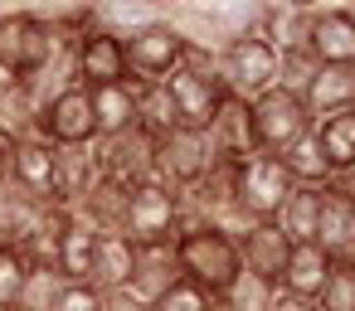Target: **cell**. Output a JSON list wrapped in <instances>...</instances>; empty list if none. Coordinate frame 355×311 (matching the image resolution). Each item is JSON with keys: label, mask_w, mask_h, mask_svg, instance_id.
Masks as SVG:
<instances>
[{"label": "cell", "mask_w": 355, "mask_h": 311, "mask_svg": "<svg viewBox=\"0 0 355 311\" xmlns=\"http://www.w3.org/2000/svg\"><path fill=\"white\" fill-rule=\"evenodd\" d=\"M209 301H214V296H209L205 287H195L190 277H175L171 292H166L151 311H209Z\"/></svg>", "instance_id": "cell-36"}, {"label": "cell", "mask_w": 355, "mask_h": 311, "mask_svg": "<svg viewBox=\"0 0 355 311\" xmlns=\"http://www.w3.org/2000/svg\"><path fill=\"white\" fill-rule=\"evenodd\" d=\"M302 103H306L311 122L355 107V64H316L311 83L302 88Z\"/></svg>", "instance_id": "cell-18"}, {"label": "cell", "mask_w": 355, "mask_h": 311, "mask_svg": "<svg viewBox=\"0 0 355 311\" xmlns=\"http://www.w3.org/2000/svg\"><path fill=\"white\" fill-rule=\"evenodd\" d=\"M59 292H64V277H59L54 267H30V277H25V292H20L15 311H54Z\"/></svg>", "instance_id": "cell-31"}, {"label": "cell", "mask_w": 355, "mask_h": 311, "mask_svg": "<svg viewBox=\"0 0 355 311\" xmlns=\"http://www.w3.org/2000/svg\"><path fill=\"white\" fill-rule=\"evenodd\" d=\"M316 209H321V190H306L297 185L287 195V204L277 209V229L287 233V243H316Z\"/></svg>", "instance_id": "cell-29"}, {"label": "cell", "mask_w": 355, "mask_h": 311, "mask_svg": "<svg viewBox=\"0 0 355 311\" xmlns=\"http://www.w3.org/2000/svg\"><path fill=\"white\" fill-rule=\"evenodd\" d=\"M40 136L49 146H93L98 141V122H93V98L88 88H64L59 98H49L40 107Z\"/></svg>", "instance_id": "cell-10"}, {"label": "cell", "mask_w": 355, "mask_h": 311, "mask_svg": "<svg viewBox=\"0 0 355 311\" xmlns=\"http://www.w3.org/2000/svg\"><path fill=\"white\" fill-rule=\"evenodd\" d=\"M311 73H316L311 49H287V54H277V88H287V93L302 98V88L311 83Z\"/></svg>", "instance_id": "cell-35"}, {"label": "cell", "mask_w": 355, "mask_h": 311, "mask_svg": "<svg viewBox=\"0 0 355 311\" xmlns=\"http://www.w3.org/2000/svg\"><path fill=\"white\" fill-rule=\"evenodd\" d=\"M122 54H127V73L137 83H166L180 64H185V39L180 30L161 15V20H146L141 30L122 35Z\"/></svg>", "instance_id": "cell-6"}, {"label": "cell", "mask_w": 355, "mask_h": 311, "mask_svg": "<svg viewBox=\"0 0 355 311\" xmlns=\"http://www.w3.org/2000/svg\"><path fill=\"white\" fill-rule=\"evenodd\" d=\"M248 127H253V146L263 156H282L292 141H302L311 132V112L297 93L287 88H268L248 103Z\"/></svg>", "instance_id": "cell-4"}, {"label": "cell", "mask_w": 355, "mask_h": 311, "mask_svg": "<svg viewBox=\"0 0 355 311\" xmlns=\"http://www.w3.org/2000/svg\"><path fill=\"white\" fill-rule=\"evenodd\" d=\"M127 190H117V185H107V180H98L93 190H88V199L73 209L93 233H127Z\"/></svg>", "instance_id": "cell-25"}, {"label": "cell", "mask_w": 355, "mask_h": 311, "mask_svg": "<svg viewBox=\"0 0 355 311\" xmlns=\"http://www.w3.org/2000/svg\"><path fill=\"white\" fill-rule=\"evenodd\" d=\"M258 35L287 54V49H306V35H311V10H263L258 15Z\"/></svg>", "instance_id": "cell-30"}, {"label": "cell", "mask_w": 355, "mask_h": 311, "mask_svg": "<svg viewBox=\"0 0 355 311\" xmlns=\"http://www.w3.org/2000/svg\"><path fill=\"white\" fill-rule=\"evenodd\" d=\"M292 190L297 185H292V175L282 170L277 156L258 151V156H248V161L234 166V209H239L243 224H272Z\"/></svg>", "instance_id": "cell-3"}, {"label": "cell", "mask_w": 355, "mask_h": 311, "mask_svg": "<svg viewBox=\"0 0 355 311\" xmlns=\"http://www.w3.org/2000/svg\"><path fill=\"white\" fill-rule=\"evenodd\" d=\"M137 267V243L127 233H98V258H93V287L98 292H117L132 282Z\"/></svg>", "instance_id": "cell-24"}, {"label": "cell", "mask_w": 355, "mask_h": 311, "mask_svg": "<svg viewBox=\"0 0 355 311\" xmlns=\"http://www.w3.org/2000/svg\"><path fill=\"white\" fill-rule=\"evenodd\" d=\"M54 311H103V292L93 282H64Z\"/></svg>", "instance_id": "cell-37"}, {"label": "cell", "mask_w": 355, "mask_h": 311, "mask_svg": "<svg viewBox=\"0 0 355 311\" xmlns=\"http://www.w3.org/2000/svg\"><path fill=\"white\" fill-rule=\"evenodd\" d=\"M0 88H6V78H0Z\"/></svg>", "instance_id": "cell-45"}, {"label": "cell", "mask_w": 355, "mask_h": 311, "mask_svg": "<svg viewBox=\"0 0 355 311\" xmlns=\"http://www.w3.org/2000/svg\"><path fill=\"white\" fill-rule=\"evenodd\" d=\"M137 6H151V10H171L175 0H137Z\"/></svg>", "instance_id": "cell-42"}, {"label": "cell", "mask_w": 355, "mask_h": 311, "mask_svg": "<svg viewBox=\"0 0 355 311\" xmlns=\"http://www.w3.org/2000/svg\"><path fill=\"white\" fill-rule=\"evenodd\" d=\"M10 185L54 204V146L44 136H30V141L10 146Z\"/></svg>", "instance_id": "cell-17"}, {"label": "cell", "mask_w": 355, "mask_h": 311, "mask_svg": "<svg viewBox=\"0 0 355 311\" xmlns=\"http://www.w3.org/2000/svg\"><path fill=\"white\" fill-rule=\"evenodd\" d=\"M0 10H6V0H0Z\"/></svg>", "instance_id": "cell-43"}, {"label": "cell", "mask_w": 355, "mask_h": 311, "mask_svg": "<svg viewBox=\"0 0 355 311\" xmlns=\"http://www.w3.org/2000/svg\"><path fill=\"white\" fill-rule=\"evenodd\" d=\"M93 98V122H98V141L137 132V93L132 83H112V88H88Z\"/></svg>", "instance_id": "cell-23"}, {"label": "cell", "mask_w": 355, "mask_h": 311, "mask_svg": "<svg viewBox=\"0 0 355 311\" xmlns=\"http://www.w3.org/2000/svg\"><path fill=\"white\" fill-rule=\"evenodd\" d=\"M272 282H263V277H253V272H239L234 277V287L219 296L229 311H268V301H272Z\"/></svg>", "instance_id": "cell-32"}, {"label": "cell", "mask_w": 355, "mask_h": 311, "mask_svg": "<svg viewBox=\"0 0 355 311\" xmlns=\"http://www.w3.org/2000/svg\"><path fill=\"white\" fill-rule=\"evenodd\" d=\"M98 170L107 185L117 190H141L156 180V141L146 132H122V136H107L98 141Z\"/></svg>", "instance_id": "cell-9"}, {"label": "cell", "mask_w": 355, "mask_h": 311, "mask_svg": "<svg viewBox=\"0 0 355 311\" xmlns=\"http://www.w3.org/2000/svg\"><path fill=\"white\" fill-rule=\"evenodd\" d=\"M64 49H73V39L59 35L49 20L15 6L0 10V78L6 83H35Z\"/></svg>", "instance_id": "cell-1"}, {"label": "cell", "mask_w": 355, "mask_h": 311, "mask_svg": "<svg viewBox=\"0 0 355 311\" xmlns=\"http://www.w3.org/2000/svg\"><path fill=\"white\" fill-rule=\"evenodd\" d=\"M73 73H78V88H112V83H132L127 73V54H122V39L88 25L78 39H73Z\"/></svg>", "instance_id": "cell-11"}, {"label": "cell", "mask_w": 355, "mask_h": 311, "mask_svg": "<svg viewBox=\"0 0 355 311\" xmlns=\"http://www.w3.org/2000/svg\"><path fill=\"white\" fill-rule=\"evenodd\" d=\"M205 141H209V156H214V161H229V166L258 156V146H253V127H248V103L224 98V107H219V117L209 122Z\"/></svg>", "instance_id": "cell-16"}, {"label": "cell", "mask_w": 355, "mask_h": 311, "mask_svg": "<svg viewBox=\"0 0 355 311\" xmlns=\"http://www.w3.org/2000/svg\"><path fill=\"white\" fill-rule=\"evenodd\" d=\"M287 253H292V243H287V233H282L277 224H248V229L239 233L243 272H253V277H263V282H272V287L282 282Z\"/></svg>", "instance_id": "cell-15"}, {"label": "cell", "mask_w": 355, "mask_h": 311, "mask_svg": "<svg viewBox=\"0 0 355 311\" xmlns=\"http://www.w3.org/2000/svg\"><path fill=\"white\" fill-rule=\"evenodd\" d=\"M277 161H282V170L292 175V185H306V190H321V185H331V180H336L311 132H306L302 141H292V146H287V151H282Z\"/></svg>", "instance_id": "cell-28"}, {"label": "cell", "mask_w": 355, "mask_h": 311, "mask_svg": "<svg viewBox=\"0 0 355 311\" xmlns=\"http://www.w3.org/2000/svg\"><path fill=\"white\" fill-rule=\"evenodd\" d=\"M98 180H103V170H98V141L93 146H54V204L78 209Z\"/></svg>", "instance_id": "cell-14"}, {"label": "cell", "mask_w": 355, "mask_h": 311, "mask_svg": "<svg viewBox=\"0 0 355 311\" xmlns=\"http://www.w3.org/2000/svg\"><path fill=\"white\" fill-rule=\"evenodd\" d=\"M219 88L239 103H253L258 93L277 88V49L263 35H243L219 49Z\"/></svg>", "instance_id": "cell-5"}, {"label": "cell", "mask_w": 355, "mask_h": 311, "mask_svg": "<svg viewBox=\"0 0 355 311\" xmlns=\"http://www.w3.org/2000/svg\"><path fill=\"white\" fill-rule=\"evenodd\" d=\"M127 238L137 248L175 243L180 238V195L166 190L161 180L132 190V199H127Z\"/></svg>", "instance_id": "cell-7"}, {"label": "cell", "mask_w": 355, "mask_h": 311, "mask_svg": "<svg viewBox=\"0 0 355 311\" xmlns=\"http://www.w3.org/2000/svg\"><path fill=\"white\" fill-rule=\"evenodd\" d=\"M268 311H316V301L311 296H297V292H272V301H268Z\"/></svg>", "instance_id": "cell-38"}, {"label": "cell", "mask_w": 355, "mask_h": 311, "mask_svg": "<svg viewBox=\"0 0 355 311\" xmlns=\"http://www.w3.org/2000/svg\"><path fill=\"white\" fill-rule=\"evenodd\" d=\"M331 267H336V258L321 248V243H292V253H287V267H282V292H297V296H321V287H326V277H331Z\"/></svg>", "instance_id": "cell-21"}, {"label": "cell", "mask_w": 355, "mask_h": 311, "mask_svg": "<svg viewBox=\"0 0 355 311\" xmlns=\"http://www.w3.org/2000/svg\"><path fill=\"white\" fill-rule=\"evenodd\" d=\"M132 93H137V132H146L151 141H161L166 132L180 127L175 117V103H171V88L166 83H137L132 78Z\"/></svg>", "instance_id": "cell-27"}, {"label": "cell", "mask_w": 355, "mask_h": 311, "mask_svg": "<svg viewBox=\"0 0 355 311\" xmlns=\"http://www.w3.org/2000/svg\"><path fill=\"white\" fill-rule=\"evenodd\" d=\"M209 166H214V156H209L205 132L175 127V132H166V136L156 141V180H161L166 190H175V195H190V190L205 180Z\"/></svg>", "instance_id": "cell-8"}, {"label": "cell", "mask_w": 355, "mask_h": 311, "mask_svg": "<svg viewBox=\"0 0 355 311\" xmlns=\"http://www.w3.org/2000/svg\"><path fill=\"white\" fill-rule=\"evenodd\" d=\"M311 136H316V146H321L331 175H336V180H355V107L311 122Z\"/></svg>", "instance_id": "cell-20"}, {"label": "cell", "mask_w": 355, "mask_h": 311, "mask_svg": "<svg viewBox=\"0 0 355 311\" xmlns=\"http://www.w3.org/2000/svg\"><path fill=\"white\" fill-rule=\"evenodd\" d=\"M6 185H10V151L0 146V190H6Z\"/></svg>", "instance_id": "cell-41"}, {"label": "cell", "mask_w": 355, "mask_h": 311, "mask_svg": "<svg viewBox=\"0 0 355 311\" xmlns=\"http://www.w3.org/2000/svg\"><path fill=\"white\" fill-rule=\"evenodd\" d=\"M175 267H180V277H190L209 296H224L234 287V277L243 272L239 238L224 233V229H214V224H200V229H190V233L175 238Z\"/></svg>", "instance_id": "cell-2"}, {"label": "cell", "mask_w": 355, "mask_h": 311, "mask_svg": "<svg viewBox=\"0 0 355 311\" xmlns=\"http://www.w3.org/2000/svg\"><path fill=\"white\" fill-rule=\"evenodd\" d=\"M40 136V98L30 93V83H6L0 88V146H15Z\"/></svg>", "instance_id": "cell-22"}, {"label": "cell", "mask_w": 355, "mask_h": 311, "mask_svg": "<svg viewBox=\"0 0 355 311\" xmlns=\"http://www.w3.org/2000/svg\"><path fill=\"white\" fill-rule=\"evenodd\" d=\"M103 311H146L127 287H117V292H103Z\"/></svg>", "instance_id": "cell-39"}, {"label": "cell", "mask_w": 355, "mask_h": 311, "mask_svg": "<svg viewBox=\"0 0 355 311\" xmlns=\"http://www.w3.org/2000/svg\"><path fill=\"white\" fill-rule=\"evenodd\" d=\"M180 277V267H175V243H156V248H137V267H132V282H127V292L151 311L166 292H171V282Z\"/></svg>", "instance_id": "cell-19"}, {"label": "cell", "mask_w": 355, "mask_h": 311, "mask_svg": "<svg viewBox=\"0 0 355 311\" xmlns=\"http://www.w3.org/2000/svg\"><path fill=\"white\" fill-rule=\"evenodd\" d=\"M0 248H6V238H0Z\"/></svg>", "instance_id": "cell-44"}, {"label": "cell", "mask_w": 355, "mask_h": 311, "mask_svg": "<svg viewBox=\"0 0 355 311\" xmlns=\"http://www.w3.org/2000/svg\"><path fill=\"white\" fill-rule=\"evenodd\" d=\"M25 277H30V258L20 248H0V311H15L20 292H25Z\"/></svg>", "instance_id": "cell-33"}, {"label": "cell", "mask_w": 355, "mask_h": 311, "mask_svg": "<svg viewBox=\"0 0 355 311\" xmlns=\"http://www.w3.org/2000/svg\"><path fill=\"white\" fill-rule=\"evenodd\" d=\"M166 88H171V103H175V117H180L185 132H209V122L219 117V107L229 98L214 78H200L190 69H175L166 78Z\"/></svg>", "instance_id": "cell-12"}, {"label": "cell", "mask_w": 355, "mask_h": 311, "mask_svg": "<svg viewBox=\"0 0 355 311\" xmlns=\"http://www.w3.org/2000/svg\"><path fill=\"white\" fill-rule=\"evenodd\" d=\"M316 311H355V263H336L321 296H316Z\"/></svg>", "instance_id": "cell-34"}, {"label": "cell", "mask_w": 355, "mask_h": 311, "mask_svg": "<svg viewBox=\"0 0 355 311\" xmlns=\"http://www.w3.org/2000/svg\"><path fill=\"white\" fill-rule=\"evenodd\" d=\"M306 49L316 64H355V10L345 6H316Z\"/></svg>", "instance_id": "cell-13"}, {"label": "cell", "mask_w": 355, "mask_h": 311, "mask_svg": "<svg viewBox=\"0 0 355 311\" xmlns=\"http://www.w3.org/2000/svg\"><path fill=\"white\" fill-rule=\"evenodd\" d=\"M263 10H316L321 0H258Z\"/></svg>", "instance_id": "cell-40"}, {"label": "cell", "mask_w": 355, "mask_h": 311, "mask_svg": "<svg viewBox=\"0 0 355 311\" xmlns=\"http://www.w3.org/2000/svg\"><path fill=\"white\" fill-rule=\"evenodd\" d=\"M93 258H98V233L73 214L69 233L59 238V258H54V267H59L64 282H93Z\"/></svg>", "instance_id": "cell-26"}]
</instances>
